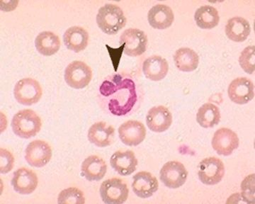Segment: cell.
<instances>
[{
  "mask_svg": "<svg viewBox=\"0 0 255 204\" xmlns=\"http://www.w3.org/2000/svg\"><path fill=\"white\" fill-rule=\"evenodd\" d=\"M146 123L149 129L155 133H163L172 123V115L164 106H154L147 112Z\"/></svg>",
  "mask_w": 255,
  "mask_h": 204,
  "instance_id": "cell-14",
  "label": "cell"
},
{
  "mask_svg": "<svg viewBox=\"0 0 255 204\" xmlns=\"http://www.w3.org/2000/svg\"><path fill=\"white\" fill-rule=\"evenodd\" d=\"M119 135L122 143L126 145L137 146L145 140V127L141 122L130 120L120 125Z\"/></svg>",
  "mask_w": 255,
  "mask_h": 204,
  "instance_id": "cell-13",
  "label": "cell"
},
{
  "mask_svg": "<svg viewBox=\"0 0 255 204\" xmlns=\"http://www.w3.org/2000/svg\"><path fill=\"white\" fill-rule=\"evenodd\" d=\"M230 100L237 104H246L254 99L255 85L246 78L233 80L228 89Z\"/></svg>",
  "mask_w": 255,
  "mask_h": 204,
  "instance_id": "cell-12",
  "label": "cell"
},
{
  "mask_svg": "<svg viewBox=\"0 0 255 204\" xmlns=\"http://www.w3.org/2000/svg\"><path fill=\"white\" fill-rule=\"evenodd\" d=\"M99 28L108 35H115L127 24L123 10L117 5L107 4L99 9L97 15Z\"/></svg>",
  "mask_w": 255,
  "mask_h": 204,
  "instance_id": "cell-2",
  "label": "cell"
},
{
  "mask_svg": "<svg viewBox=\"0 0 255 204\" xmlns=\"http://www.w3.org/2000/svg\"><path fill=\"white\" fill-rule=\"evenodd\" d=\"M58 203L84 204L85 203V197L81 190L75 187H70L60 192L58 197Z\"/></svg>",
  "mask_w": 255,
  "mask_h": 204,
  "instance_id": "cell-28",
  "label": "cell"
},
{
  "mask_svg": "<svg viewBox=\"0 0 255 204\" xmlns=\"http://www.w3.org/2000/svg\"><path fill=\"white\" fill-rule=\"evenodd\" d=\"M65 82L72 88L80 90L90 85L92 78L91 68L82 61L72 62L67 66L64 75Z\"/></svg>",
  "mask_w": 255,
  "mask_h": 204,
  "instance_id": "cell-7",
  "label": "cell"
},
{
  "mask_svg": "<svg viewBox=\"0 0 255 204\" xmlns=\"http://www.w3.org/2000/svg\"><path fill=\"white\" fill-rule=\"evenodd\" d=\"M38 179L36 174L28 168L18 169L13 175L11 185L15 192L22 195H28L36 190Z\"/></svg>",
  "mask_w": 255,
  "mask_h": 204,
  "instance_id": "cell-15",
  "label": "cell"
},
{
  "mask_svg": "<svg viewBox=\"0 0 255 204\" xmlns=\"http://www.w3.org/2000/svg\"><path fill=\"white\" fill-rule=\"evenodd\" d=\"M194 19L199 28L202 29H212L219 25V11L214 6L204 5L196 10Z\"/></svg>",
  "mask_w": 255,
  "mask_h": 204,
  "instance_id": "cell-26",
  "label": "cell"
},
{
  "mask_svg": "<svg viewBox=\"0 0 255 204\" xmlns=\"http://www.w3.org/2000/svg\"><path fill=\"white\" fill-rule=\"evenodd\" d=\"M43 95L41 85L33 78H23L17 82L14 89L16 101L24 106L38 103Z\"/></svg>",
  "mask_w": 255,
  "mask_h": 204,
  "instance_id": "cell-4",
  "label": "cell"
},
{
  "mask_svg": "<svg viewBox=\"0 0 255 204\" xmlns=\"http://www.w3.org/2000/svg\"><path fill=\"white\" fill-rule=\"evenodd\" d=\"M169 71V64L164 58L152 56L147 58L142 64V72L147 79L151 81L163 80Z\"/></svg>",
  "mask_w": 255,
  "mask_h": 204,
  "instance_id": "cell-20",
  "label": "cell"
},
{
  "mask_svg": "<svg viewBox=\"0 0 255 204\" xmlns=\"http://www.w3.org/2000/svg\"><path fill=\"white\" fill-rule=\"evenodd\" d=\"M100 192L102 201L107 204L125 203L129 195L127 184L119 178L109 179L102 182Z\"/></svg>",
  "mask_w": 255,
  "mask_h": 204,
  "instance_id": "cell-5",
  "label": "cell"
},
{
  "mask_svg": "<svg viewBox=\"0 0 255 204\" xmlns=\"http://www.w3.org/2000/svg\"><path fill=\"white\" fill-rule=\"evenodd\" d=\"M63 41L68 49L80 53L88 45L89 33L80 26H72L64 33Z\"/></svg>",
  "mask_w": 255,
  "mask_h": 204,
  "instance_id": "cell-22",
  "label": "cell"
},
{
  "mask_svg": "<svg viewBox=\"0 0 255 204\" xmlns=\"http://www.w3.org/2000/svg\"><path fill=\"white\" fill-rule=\"evenodd\" d=\"M102 106L111 114L127 116L138 106L140 90L131 76L114 74L107 77L100 88Z\"/></svg>",
  "mask_w": 255,
  "mask_h": 204,
  "instance_id": "cell-1",
  "label": "cell"
},
{
  "mask_svg": "<svg viewBox=\"0 0 255 204\" xmlns=\"http://www.w3.org/2000/svg\"><path fill=\"white\" fill-rule=\"evenodd\" d=\"M81 171L88 181H100L107 174V165L102 158L97 155H91L84 160Z\"/></svg>",
  "mask_w": 255,
  "mask_h": 204,
  "instance_id": "cell-21",
  "label": "cell"
},
{
  "mask_svg": "<svg viewBox=\"0 0 255 204\" xmlns=\"http://www.w3.org/2000/svg\"><path fill=\"white\" fill-rule=\"evenodd\" d=\"M242 197L247 203H255V175H249L241 185Z\"/></svg>",
  "mask_w": 255,
  "mask_h": 204,
  "instance_id": "cell-30",
  "label": "cell"
},
{
  "mask_svg": "<svg viewBox=\"0 0 255 204\" xmlns=\"http://www.w3.org/2000/svg\"><path fill=\"white\" fill-rule=\"evenodd\" d=\"M111 166L122 176H128L136 170L138 161L131 150L116 152L110 159Z\"/></svg>",
  "mask_w": 255,
  "mask_h": 204,
  "instance_id": "cell-17",
  "label": "cell"
},
{
  "mask_svg": "<svg viewBox=\"0 0 255 204\" xmlns=\"http://www.w3.org/2000/svg\"><path fill=\"white\" fill-rule=\"evenodd\" d=\"M37 51L45 56H51L58 53L60 48V38L51 31H43L35 40Z\"/></svg>",
  "mask_w": 255,
  "mask_h": 204,
  "instance_id": "cell-24",
  "label": "cell"
},
{
  "mask_svg": "<svg viewBox=\"0 0 255 204\" xmlns=\"http://www.w3.org/2000/svg\"><path fill=\"white\" fill-rule=\"evenodd\" d=\"M147 20L152 28L159 30L166 29L170 27L174 22L173 11L167 5H155L149 11Z\"/></svg>",
  "mask_w": 255,
  "mask_h": 204,
  "instance_id": "cell-19",
  "label": "cell"
},
{
  "mask_svg": "<svg viewBox=\"0 0 255 204\" xmlns=\"http://www.w3.org/2000/svg\"><path fill=\"white\" fill-rule=\"evenodd\" d=\"M240 65L248 74L252 75L255 70V47H247L242 52L239 58Z\"/></svg>",
  "mask_w": 255,
  "mask_h": 204,
  "instance_id": "cell-29",
  "label": "cell"
},
{
  "mask_svg": "<svg viewBox=\"0 0 255 204\" xmlns=\"http://www.w3.org/2000/svg\"><path fill=\"white\" fill-rule=\"evenodd\" d=\"M52 158V149L46 142L41 140L31 142L25 150V159L31 167H43Z\"/></svg>",
  "mask_w": 255,
  "mask_h": 204,
  "instance_id": "cell-10",
  "label": "cell"
},
{
  "mask_svg": "<svg viewBox=\"0 0 255 204\" xmlns=\"http://www.w3.org/2000/svg\"><path fill=\"white\" fill-rule=\"evenodd\" d=\"M14 158L12 154L4 148L0 149V172L6 174L14 167Z\"/></svg>",
  "mask_w": 255,
  "mask_h": 204,
  "instance_id": "cell-31",
  "label": "cell"
},
{
  "mask_svg": "<svg viewBox=\"0 0 255 204\" xmlns=\"http://www.w3.org/2000/svg\"><path fill=\"white\" fill-rule=\"evenodd\" d=\"M188 171L182 163L169 161L164 164L159 172L162 183L169 189H177L187 181Z\"/></svg>",
  "mask_w": 255,
  "mask_h": 204,
  "instance_id": "cell-9",
  "label": "cell"
},
{
  "mask_svg": "<svg viewBox=\"0 0 255 204\" xmlns=\"http://www.w3.org/2000/svg\"><path fill=\"white\" fill-rule=\"evenodd\" d=\"M175 65L182 72H192L199 66V57L194 50L189 48H179L174 56Z\"/></svg>",
  "mask_w": 255,
  "mask_h": 204,
  "instance_id": "cell-25",
  "label": "cell"
},
{
  "mask_svg": "<svg viewBox=\"0 0 255 204\" xmlns=\"http://www.w3.org/2000/svg\"><path fill=\"white\" fill-rule=\"evenodd\" d=\"M119 43L121 45H125L124 53L127 56H141L147 49V35L144 31L137 28H128L120 36Z\"/></svg>",
  "mask_w": 255,
  "mask_h": 204,
  "instance_id": "cell-6",
  "label": "cell"
},
{
  "mask_svg": "<svg viewBox=\"0 0 255 204\" xmlns=\"http://www.w3.org/2000/svg\"><path fill=\"white\" fill-rule=\"evenodd\" d=\"M114 133L115 130L112 125L103 121L97 122L89 129L88 140L96 146L105 148L113 143Z\"/></svg>",
  "mask_w": 255,
  "mask_h": 204,
  "instance_id": "cell-18",
  "label": "cell"
},
{
  "mask_svg": "<svg viewBox=\"0 0 255 204\" xmlns=\"http://www.w3.org/2000/svg\"><path fill=\"white\" fill-rule=\"evenodd\" d=\"M41 118L31 109L18 111L11 121V128L14 134L24 139L36 136L41 130Z\"/></svg>",
  "mask_w": 255,
  "mask_h": 204,
  "instance_id": "cell-3",
  "label": "cell"
},
{
  "mask_svg": "<svg viewBox=\"0 0 255 204\" xmlns=\"http://www.w3.org/2000/svg\"><path fill=\"white\" fill-rule=\"evenodd\" d=\"M251 32V25L243 17L236 16L228 20L226 26V33L230 40L234 42H243Z\"/></svg>",
  "mask_w": 255,
  "mask_h": 204,
  "instance_id": "cell-23",
  "label": "cell"
},
{
  "mask_svg": "<svg viewBox=\"0 0 255 204\" xmlns=\"http://www.w3.org/2000/svg\"><path fill=\"white\" fill-rule=\"evenodd\" d=\"M221 111L214 103H204L196 114V121L203 128H213L221 121Z\"/></svg>",
  "mask_w": 255,
  "mask_h": 204,
  "instance_id": "cell-27",
  "label": "cell"
},
{
  "mask_svg": "<svg viewBox=\"0 0 255 204\" xmlns=\"http://www.w3.org/2000/svg\"><path fill=\"white\" fill-rule=\"evenodd\" d=\"M132 189L135 195L141 199L152 197L158 190L157 178L148 172H140L133 177Z\"/></svg>",
  "mask_w": 255,
  "mask_h": 204,
  "instance_id": "cell-16",
  "label": "cell"
},
{
  "mask_svg": "<svg viewBox=\"0 0 255 204\" xmlns=\"http://www.w3.org/2000/svg\"><path fill=\"white\" fill-rule=\"evenodd\" d=\"M225 175L224 164L220 159L211 157L204 159L199 165V180L206 185H216Z\"/></svg>",
  "mask_w": 255,
  "mask_h": 204,
  "instance_id": "cell-8",
  "label": "cell"
},
{
  "mask_svg": "<svg viewBox=\"0 0 255 204\" xmlns=\"http://www.w3.org/2000/svg\"><path fill=\"white\" fill-rule=\"evenodd\" d=\"M240 140L233 130L221 128L216 130L212 139V147L216 153L223 156H229L239 146Z\"/></svg>",
  "mask_w": 255,
  "mask_h": 204,
  "instance_id": "cell-11",
  "label": "cell"
}]
</instances>
